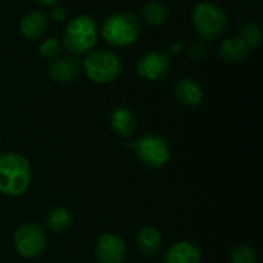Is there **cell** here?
<instances>
[{"mask_svg":"<svg viewBox=\"0 0 263 263\" xmlns=\"http://www.w3.org/2000/svg\"><path fill=\"white\" fill-rule=\"evenodd\" d=\"M248 54H250V48L237 35L228 37V39L222 40V43L219 45V57L228 63H239V62L245 60L248 57Z\"/></svg>","mask_w":263,"mask_h":263,"instance_id":"obj_16","label":"cell"},{"mask_svg":"<svg viewBox=\"0 0 263 263\" xmlns=\"http://www.w3.org/2000/svg\"><path fill=\"white\" fill-rule=\"evenodd\" d=\"M97 43V25L94 18L86 14H80L68 22L62 45L72 55L88 54Z\"/></svg>","mask_w":263,"mask_h":263,"instance_id":"obj_4","label":"cell"},{"mask_svg":"<svg viewBox=\"0 0 263 263\" xmlns=\"http://www.w3.org/2000/svg\"><path fill=\"white\" fill-rule=\"evenodd\" d=\"M171 71V60L166 52H159V51H151L142 55L136 65V72L139 77L149 80V82H157L165 79Z\"/></svg>","mask_w":263,"mask_h":263,"instance_id":"obj_8","label":"cell"},{"mask_svg":"<svg viewBox=\"0 0 263 263\" xmlns=\"http://www.w3.org/2000/svg\"><path fill=\"white\" fill-rule=\"evenodd\" d=\"M94 257L97 263H123L126 257L125 240L114 233L102 234L94 247Z\"/></svg>","mask_w":263,"mask_h":263,"instance_id":"obj_9","label":"cell"},{"mask_svg":"<svg viewBox=\"0 0 263 263\" xmlns=\"http://www.w3.org/2000/svg\"><path fill=\"white\" fill-rule=\"evenodd\" d=\"M82 69L89 80L96 83H109L120 76L123 65L116 52L108 49H96L88 52L82 63Z\"/></svg>","mask_w":263,"mask_h":263,"instance_id":"obj_6","label":"cell"},{"mask_svg":"<svg viewBox=\"0 0 263 263\" xmlns=\"http://www.w3.org/2000/svg\"><path fill=\"white\" fill-rule=\"evenodd\" d=\"M32 171L29 160L14 151L0 153V194L18 197L29 190Z\"/></svg>","mask_w":263,"mask_h":263,"instance_id":"obj_1","label":"cell"},{"mask_svg":"<svg viewBox=\"0 0 263 263\" xmlns=\"http://www.w3.org/2000/svg\"><path fill=\"white\" fill-rule=\"evenodd\" d=\"M140 15L142 18L145 20L146 25L149 26H162L168 17H170V8L160 2H156V0H149L146 2L142 8H140Z\"/></svg>","mask_w":263,"mask_h":263,"instance_id":"obj_18","label":"cell"},{"mask_svg":"<svg viewBox=\"0 0 263 263\" xmlns=\"http://www.w3.org/2000/svg\"><path fill=\"white\" fill-rule=\"evenodd\" d=\"M126 148H131L137 160L149 170L163 168L171 157V149L165 137L156 133H145L133 142L125 143Z\"/></svg>","mask_w":263,"mask_h":263,"instance_id":"obj_5","label":"cell"},{"mask_svg":"<svg viewBox=\"0 0 263 263\" xmlns=\"http://www.w3.org/2000/svg\"><path fill=\"white\" fill-rule=\"evenodd\" d=\"M182 48H183V45H182V42H179V43H173V46H171V49L166 52L168 55H171V54H176V52H180L182 51Z\"/></svg>","mask_w":263,"mask_h":263,"instance_id":"obj_24","label":"cell"},{"mask_svg":"<svg viewBox=\"0 0 263 263\" xmlns=\"http://www.w3.org/2000/svg\"><path fill=\"white\" fill-rule=\"evenodd\" d=\"M35 2L43 5V6H55L60 0H35Z\"/></svg>","mask_w":263,"mask_h":263,"instance_id":"obj_25","label":"cell"},{"mask_svg":"<svg viewBox=\"0 0 263 263\" xmlns=\"http://www.w3.org/2000/svg\"><path fill=\"white\" fill-rule=\"evenodd\" d=\"M109 128L116 136L128 139L137 129V117L128 106H117L109 116Z\"/></svg>","mask_w":263,"mask_h":263,"instance_id":"obj_13","label":"cell"},{"mask_svg":"<svg viewBox=\"0 0 263 263\" xmlns=\"http://www.w3.org/2000/svg\"><path fill=\"white\" fill-rule=\"evenodd\" d=\"M12 243L18 256L23 259L40 257L48 245V237L45 228L37 222L22 223L12 236Z\"/></svg>","mask_w":263,"mask_h":263,"instance_id":"obj_7","label":"cell"},{"mask_svg":"<svg viewBox=\"0 0 263 263\" xmlns=\"http://www.w3.org/2000/svg\"><path fill=\"white\" fill-rule=\"evenodd\" d=\"M230 260L231 263H259V257H257L256 250L251 245L240 243L231 250Z\"/></svg>","mask_w":263,"mask_h":263,"instance_id":"obj_20","label":"cell"},{"mask_svg":"<svg viewBox=\"0 0 263 263\" xmlns=\"http://www.w3.org/2000/svg\"><path fill=\"white\" fill-rule=\"evenodd\" d=\"M136 247L140 256L146 259L156 257L162 250V234L154 227H143L136 236Z\"/></svg>","mask_w":263,"mask_h":263,"instance_id":"obj_15","label":"cell"},{"mask_svg":"<svg viewBox=\"0 0 263 263\" xmlns=\"http://www.w3.org/2000/svg\"><path fill=\"white\" fill-rule=\"evenodd\" d=\"M205 54H206V43L203 40H197L188 48V57L193 62H199L200 59L205 57Z\"/></svg>","mask_w":263,"mask_h":263,"instance_id":"obj_22","label":"cell"},{"mask_svg":"<svg viewBox=\"0 0 263 263\" xmlns=\"http://www.w3.org/2000/svg\"><path fill=\"white\" fill-rule=\"evenodd\" d=\"M100 32L105 42L111 46L125 48L134 45L142 32L140 17L129 11L114 12L105 20Z\"/></svg>","mask_w":263,"mask_h":263,"instance_id":"obj_2","label":"cell"},{"mask_svg":"<svg viewBox=\"0 0 263 263\" xmlns=\"http://www.w3.org/2000/svg\"><path fill=\"white\" fill-rule=\"evenodd\" d=\"M245 43L247 46L251 49H256L259 45H260V40H262V31L259 28V25H256L254 22H245L240 29H239V35Z\"/></svg>","mask_w":263,"mask_h":263,"instance_id":"obj_19","label":"cell"},{"mask_svg":"<svg viewBox=\"0 0 263 263\" xmlns=\"http://www.w3.org/2000/svg\"><path fill=\"white\" fill-rule=\"evenodd\" d=\"M48 15L40 11V9H32L29 12H26L22 18H20V23H18V28H20V32L29 39V40H37L40 39L46 29H48Z\"/></svg>","mask_w":263,"mask_h":263,"instance_id":"obj_14","label":"cell"},{"mask_svg":"<svg viewBox=\"0 0 263 263\" xmlns=\"http://www.w3.org/2000/svg\"><path fill=\"white\" fill-rule=\"evenodd\" d=\"M71 225H72V214L66 206L62 205L52 206L45 214V227L54 234L65 233L66 230H69Z\"/></svg>","mask_w":263,"mask_h":263,"instance_id":"obj_17","label":"cell"},{"mask_svg":"<svg viewBox=\"0 0 263 263\" xmlns=\"http://www.w3.org/2000/svg\"><path fill=\"white\" fill-rule=\"evenodd\" d=\"M191 22L203 42L217 40L228 29V17L225 11L211 2L197 3L191 12Z\"/></svg>","mask_w":263,"mask_h":263,"instance_id":"obj_3","label":"cell"},{"mask_svg":"<svg viewBox=\"0 0 263 263\" xmlns=\"http://www.w3.org/2000/svg\"><path fill=\"white\" fill-rule=\"evenodd\" d=\"M173 96L186 108H197L203 102V89L193 77H182L177 80L173 86Z\"/></svg>","mask_w":263,"mask_h":263,"instance_id":"obj_10","label":"cell"},{"mask_svg":"<svg viewBox=\"0 0 263 263\" xmlns=\"http://www.w3.org/2000/svg\"><path fill=\"white\" fill-rule=\"evenodd\" d=\"M51 17H52V20H54V22L62 23V22L66 18V12H65V9H63V8H60V6H54V8H52V11H51Z\"/></svg>","mask_w":263,"mask_h":263,"instance_id":"obj_23","label":"cell"},{"mask_svg":"<svg viewBox=\"0 0 263 263\" xmlns=\"http://www.w3.org/2000/svg\"><path fill=\"white\" fill-rule=\"evenodd\" d=\"M80 62L74 55H59L51 60L48 66V76L57 83H68L74 80L80 72Z\"/></svg>","mask_w":263,"mask_h":263,"instance_id":"obj_11","label":"cell"},{"mask_svg":"<svg viewBox=\"0 0 263 263\" xmlns=\"http://www.w3.org/2000/svg\"><path fill=\"white\" fill-rule=\"evenodd\" d=\"M62 48H63V45H62V42H60L59 39L49 37V39H46V40L39 46V54H40L43 59H46V60H54V59H57V57L60 55Z\"/></svg>","mask_w":263,"mask_h":263,"instance_id":"obj_21","label":"cell"},{"mask_svg":"<svg viewBox=\"0 0 263 263\" xmlns=\"http://www.w3.org/2000/svg\"><path fill=\"white\" fill-rule=\"evenodd\" d=\"M202 253L200 248L190 240H179L168 247L162 263H200Z\"/></svg>","mask_w":263,"mask_h":263,"instance_id":"obj_12","label":"cell"}]
</instances>
